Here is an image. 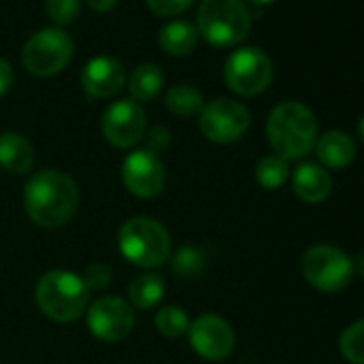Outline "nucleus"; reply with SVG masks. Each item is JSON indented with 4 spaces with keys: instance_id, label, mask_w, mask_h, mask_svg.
Returning a JSON list of instances; mask_svg holds the SVG:
<instances>
[{
    "instance_id": "nucleus-25",
    "label": "nucleus",
    "mask_w": 364,
    "mask_h": 364,
    "mask_svg": "<svg viewBox=\"0 0 364 364\" xmlns=\"http://www.w3.org/2000/svg\"><path fill=\"white\" fill-rule=\"evenodd\" d=\"M203 264H205V258H203V254L198 250H194V247H181L177 252V256H175L173 269H175V273H179L183 277H192V275H198L200 273Z\"/></svg>"
},
{
    "instance_id": "nucleus-7",
    "label": "nucleus",
    "mask_w": 364,
    "mask_h": 364,
    "mask_svg": "<svg viewBox=\"0 0 364 364\" xmlns=\"http://www.w3.org/2000/svg\"><path fill=\"white\" fill-rule=\"evenodd\" d=\"M75 51L73 38L60 28L38 30L21 49V62L28 73L36 77H51L70 62Z\"/></svg>"
},
{
    "instance_id": "nucleus-2",
    "label": "nucleus",
    "mask_w": 364,
    "mask_h": 364,
    "mask_svg": "<svg viewBox=\"0 0 364 364\" xmlns=\"http://www.w3.org/2000/svg\"><path fill=\"white\" fill-rule=\"evenodd\" d=\"M267 136L275 154L286 160H301L316 145L318 122L303 102L288 100L271 111L267 119Z\"/></svg>"
},
{
    "instance_id": "nucleus-9",
    "label": "nucleus",
    "mask_w": 364,
    "mask_h": 364,
    "mask_svg": "<svg viewBox=\"0 0 364 364\" xmlns=\"http://www.w3.org/2000/svg\"><path fill=\"white\" fill-rule=\"evenodd\" d=\"M250 128V111L230 98H215L200 109V132L205 139L226 145L239 141Z\"/></svg>"
},
{
    "instance_id": "nucleus-14",
    "label": "nucleus",
    "mask_w": 364,
    "mask_h": 364,
    "mask_svg": "<svg viewBox=\"0 0 364 364\" xmlns=\"http://www.w3.org/2000/svg\"><path fill=\"white\" fill-rule=\"evenodd\" d=\"M81 83L90 98H111L124 87L126 70L119 60L111 55H96L83 66Z\"/></svg>"
},
{
    "instance_id": "nucleus-19",
    "label": "nucleus",
    "mask_w": 364,
    "mask_h": 364,
    "mask_svg": "<svg viewBox=\"0 0 364 364\" xmlns=\"http://www.w3.org/2000/svg\"><path fill=\"white\" fill-rule=\"evenodd\" d=\"M162 85H164V73L156 64H139L128 79L130 96L136 102L154 100L160 94Z\"/></svg>"
},
{
    "instance_id": "nucleus-11",
    "label": "nucleus",
    "mask_w": 364,
    "mask_h": 364,
    "mask_svg": "<svg viewBox=\"0 0 364 364\" xmlns=\"http://www.w3.org/2000/svg\"><path fill=\"white\" fill-rule=\"evenodd\" d=\"M147 130V115L136 100H117L102 115V136L113 147L136 145Z\"/></svg>"
},
{
    "instance_id": "nucleus-4",
    "label": "nucleus",
    "mask_w": 364,
    "mask_h": 364,
    "mask_svg": "<svg viewBox=\"0 0 364 364\" xmlns=\"http://www.w3.org/2000/svg\"><path fill=\"white\" fill-rule=\"evenodd\" d=\"M122 256L141 269L162 267L171 258V235L158 220L132 218L128 220L117 237Z\"/></svg>"
},
{
    "instance_id": "nucleus-26",
    "label": "nucleus",
    "mask_w": 364,
    "mask_h": 364,
    "mask_svg": "<svg viewBox=\"0 0 364 364\" xmlns=\"http://www.w3.org/2000/svg\"><path fill=\"white\" fill-rule=\"evenodd\" d=\"M47 15L53 23L66 26L79 15V0H47Z\"/></svg>"
},
{
    "instance_id": "nucleus-20",
    "label": "nucleus",
    "mask_w": 364,
    "mask_h": 364,
    "mask_svg": "<svg viewBox=\"0 0 364 364\" xmlns=\"http://www.w3.org/2000/svg\"><path fill=\"white\" fill-rule=\"evenodd\" d=\"M164 102L168 107L171 113H175L177 117H192L196 113H200V109L205 107L203 102V94L188 85V83H179V85H173L166 96H164Z\"/></svg>"
},
{
    "instance_id": "nucleus-32",
    "label": "nucleus",
    "mask_w": 364,
    "mask_h": 364,
    "mask_svg": "<svg viewBox=\"0 0 364 364\" xmlns=\"http://www.w3.org/2000/svg\"><path fill=\"white\" fill-rule=\"evenodd\" d=\"M250 2H256V4H271V2H275V0H250Z\"/></svg>"
},
{
    "instance_id": "nucleus-22",
    "label": "nucleus",
    "mask_w": 364,
    "mask_h": 364,
    "mask_svg": "<svg viewBox=\"0 0 364 364\" xmlns=\"http://www.w3.org/2000/svg\"><path fill=\"white\" fill-rule=\"evenodd\" d=\"M290 177V166L288 160L282 158L279 154H271L260 158V162L256 164V181L267 188V190H277L282 188Z\"/></svg>"
},
{
    "instance_id": "nucleus-30",
    "label": "nucleus",
    "mask_w": 364,
    "mask_h": 364,
    "mask_svg": "<svg viewBox=\"0 0 364 364\" xmlns=\"http://www.w3.org/2000/svg\"><path fill=\"white\" fill-rule=\"evenodd\" d=\"M13 68H11V64L6 62V60H2L0 58V96L2 94H6L9 90H11V85H13Z\"/></svg>"
},
{
    "instance_id": "nucleus-16",
    "label": "nucleus",
    "mask_w": 364,
    "mask_h": 364,
    "mask_svg": "<svg viewBox=\"0 0 364 364\" xmlns=\"http://www.w3.org/2000/svg\"><path fill=\"white\" fill-rule=\"evenodd\" d=\"M316 154L320 162L328 168H346L356 158V143L350 134L341 130H331L316 139Z\"/></svg>"
},
{
    "instance_id": "nucleus-1",
    "label": "nucleus",
    "mask_w": 364,
    "mask_h": 364,
    "mask_svg": "<svg viewBox=\"0 0 364 364\" xmlns=\"http://www.w3.org/2000/svg\"><path fill=\"white\" fill-rule=\"evenodd\" d=\"M79 188L60 171L34 173L23 186V207L28 218L41 228H60L77 211Z\"/></svg>"
},
{
    "instance_id": "nucleus-8",
    "label": "nucleus",
    "mask_w": 364,
    "mask_h": 364,
    "mask_svg": "<svg viewBox=\"0 0 364 364\" xmlns=\"http://www.w3.org/2000/svg\"><path fill=\"white\" fill-rule=\"evenodd\" d=\"M273 79L271 58L258 47H243L228 55L224 64V81L239 96H256L269 87Z\"/></svg>"
},
{
    "instance_id": "nucleus-6",
    "label": "nucleus",
    "mask_w": 364,
    "mask_h": 364,
    "mask_svg": "<svg viewBox=\"0 0 364 364\" xmlns=\"http://www.w3.org/2000/svg\"><path fill=\"white\" fill-rule=\"evenodd\" d=\"M301 269L309 286L328 294L346 290L354 277L352 258L335 245H316L307 250Z\"/></svg>"
},
{
    "instance_id": "nucleus-3",
    "label": "nucleus",
    "mask_w": 364,
    "mask_h": 364,
    "mask_svg": "<svg viewBox=\"0 0 364 364\" xmlns=\"http://www.w3.org/2000/svg\"><path fill=\"white\" fill-rule=\"evenodd\" d=\"M34 301L45 318L66 324L85 314L90 290L70 271H49L36 282Z\"/></svg>"
},
{
    "instance_id": "nucleus-13",
    "label": "nucleus",
    "mask_w": 364,
    "mask_h": 364,
    "mask_svg": "<svg viewBox=\"0 0 364 364\" xmlns=\"http://www.w3.org/2000/svg\"><path fill=\"white\" fill-rule=\"evenodd\" d=\"M122 179L128 192L136 198H154L164 190L166 168L156 154L147 149H136L124 160Z\"/></svg>"
},
{
    "instance_id": "nucleus-24",
    "label": "nucleus",
    "mask_w": 364,
    "mask_h": 364,
    "mask_svg": "<svg viewBox=\"0 0 364 364\" xmlns=\"http://www.w3.org/2000/svg\"><path fill=\"white\" fill-rule=\"evenodd\" d=\"M341 356L352 364L364 363V322L358 320L352 326H348L339 339Z\"/></svg>"
},
{
    "instance_id": "nucleus-10",
    "label": "nucleus",
    "mask_w": 364,
    "mask_h": 364,
    "mask_svg": "<svg viewBox=\"0 0 364 364\" xmlns=\"http://www.w3.org/2000/svg\"><path fill=\"white\" fill-rule=\"evenodd\" d=\"M87 328L100 341H122L134 328V311L119 296H102L87 309Z\"/></svg>"
},
{
    "instance_id": "nucleus-23",
    "label": "nucleus",
    "mask_w": 364,
    "mask_h": 364,
    "mask_svg": "<svg viewBox=\"0 0 364 364\" xmlns=\"http://www.w3.org/2000/svg\"><path fill=\"white\" fill-rule=\"evenodd\" d=\"M156 328L160 335L168 337V339H175V337H181L188 326H190V320H188V314L179 307H164L156 314V320H154Z\"/></svg>"
},
{
    "instance_id": "nucleus-28",
    "label": "nucleus",
    "mask_w": 364,
    "mask_h": 364,
    "mask_svg": "<svg viewBox=\"0 0 364 364\" xmlns=\"http://www.w3.org/2000/svg\"><path fill=\"white\" fill-rule=\"evenodd\" d=\"M143 136H145V149L156 154V156L166 151L171 145V132L164 126H154L151 130H145Z\"/></svg>"
},
{
    "instance_id": "nucleus-31",
    "label": "nucleus",
    "mask_w": 364,
    "mask_h": 364,
    "mask_svg": "<svg viewBox=\"0 0 364 364\" xmlns=\"http://www.w3.org/2000/svg\"><path fill=\"white\" fill-rule=\"evenodd\" d=\"M85 2H87V6H90L92 11H96V13H109V11H113L115 4H117V0H85Z\"/></svg>"
},
{
    "instance_id": "nucleus-12",
    "label": "nucleus",
    "mask_w": 364,
    "mask_h": 364,
    "mask_svg": "<svg viewBox=\"0 0 364 364\" xmlns=\"http://www.w3.org/2000/svg\"><path fill=\"white\" fill-rule=\"evenodd\" d=\"M186 333L190 337L192 350L205 360L220 363V360L228 358L235 350L232 326L215 314H205V316L196 318L188 326Z\"/></svg>"
},
{
    "instance_id": "nucleus-27",
    "label": "nucleus",
    "mask_w": 364,
    "mask_h": 364,
    "mask_svg": "<svg viewBox=\"0 0 364 364\" xmlns=\"http://www.w3.org/2000/svg\"><path fill=\"white\" fill-rule=\"evenodd\" d=\"M194 0H147V6L158 17H175L192 6Z\"/></svg>"
},
{
    "instance_id": "nucleus-21",
    "label": "nucleus",
    "mask_w": 364,
    "mask_h": 364,
    "mask_svg": "<svg viewBox=\"0 0 364 364\" xmlns=\"http://www.w3.org/2000/svg\"><path fill=\"white\" fill-rule=\"evenodd\" d=\"M164 296V282L158 275H141L128 288V299L136 309H151Z\"/></svg>"
},
{
    "instance_id": "nucleus-5",
    "label": "nucleus",
    "mask_w": 364,
    "mask_h": 364,
    "mask_svg": "<svg viewBox=\"0 0 364 364\" xmlns=\"http://www.w3.org/2000/svg\"><path fill=\"white\" fill-rule=\"evenodd\" d=\"M250 11L243 0H203L196 15L198 34L215 47H232L250 32Z\"/></svg>"
},
{
    "instance_id": "nucleus-17",
    "label": "nucleus",
    "mask_w": 364,
    "mask_h": 364,
    "mask_svg": "<svg viewBox=\"0 0 364 364\" xmlns=\"http://www.w3.org/2000/svg\"><path fill=\"white\" fill-rule=\"evenodd\" d=\"M34 162V149L30 141L19 132L0 134V166L6 173L23 175L30 171Z\"/></svg>"
},
{
    "instance_id": "nucleus-29",
    "label": "nucleus",
    "mask_w": 364,
    "mask_h": 364,
    "mask_svg": "<svg viewBox=\"0 0 364 364\" xmlns=\"http://www.w3.org/2000/svg\"><path fill=\"white\" fill-rule=\"evenodd\" d=\"M81 279L87 286V290H105L111 284V269L102 262H96L85 271V277Z\"/></svg>"
},
{
    "instance_id": "nucleus-18",
    "label": "nucleus",
    "mask_w": 364,
    "mask_h": 364,
    "mask_svg": "<svg viewBox=\"0 0 364 364\" xmlns=\"http://www.w3.org/2000/svg\"><path fill=\"white\" fill-rule=\"evenodd\" d=\"M158 43L168 55H188L198 43V30L186 19H175L160 30Z\"/></svg>"
},
{
    "instance_id": "nucleus-15",
    "label": "nucleus",
    "mask_w": 364,
    "mask_h": 364,
    "mask_svg": "<svg viewBox=\"0 0 364 364\" xmlns=\"http://www.w3.org/2000/svg\"><path fill=\"white\" fill-rule=\"evenodd\" d=\"M292 188L296 196L305 203H322L333 190V179L320 164H301L292 175Z\"/></svg>"
}]
</instances>
